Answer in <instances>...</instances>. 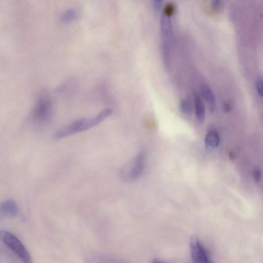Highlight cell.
Wrapping results in <instances>:
<instances>
[{"mask_svg":"<svg viewBox=\"0 0 263 263\" xmlns=\"http://www.w3.org/2000/svg\"><path fill=\"white\" fill-rule=\"evenodd\" d=\"M75 15L76 10L74 9H69L63 13L62 18L64 21H67L72 19Z\"/></svg>","mask_w":263,"mask_h":263,"instance_id":"2e32d148","label":"cell"},{"mask_svg":"<svg viewBox=\"0 0 263 263\" xmlns=\"http://www.w3.org/2000/svg\"><path fill=\"white\" fill-rule=\"evenodd\" d=\"M161 3H162V2L161 1L155 0V1H153V6H154V8L156 10H159L161 8V6L162 5Z\"/></svg>","mask_w":263,"mask_h":263,"instance_id":"d6986e66","label":"cell"},{"mask_svg":"<svg viewBox=\"0 0 263 263\" xmlns=\"http://www.w3.org/2000/svg\"><path fill=\"white\" fill-rule=\"evenodd\" d=\"M262 79L261 76H258L255 81V88L259 96H262L263 94Z\"/></svg>","mask_w":263,"mask_h":263,"instance_id":"9a60e30c","label":"cell"},{"mask_svg":"<svg viewBox=\"0 0 263 263\" xmlns=\"http://www.w3.org/2000/svg\"><path fill=\"white\" fill-rule=\"evenodd\" d=\"M51 116V105L46 98L41 99L36 103L32 111L34 121L44 123L48 121Z\"/></svg>","mask_w":263,"mask_h":263,"instance_id":"5b68a950","label":"cell"},{"mask_svg":"<svg viewBox=\"0 0 263 263\" xmlns=\"http://www.w3.org/2000/svg\"><path fill=\"white\" fill-rule=\"evenodd\" d=\"M223 110L226 112L231 111L233 107V103L231 101H227L223 104Z\"/></svg>","mask_w":263,"mask_h":263,"instance_id":"ac0fdd59","label":"cell"},{"mask_svg":"<svg viewBox=\"0 0 263 263\" xmlns=\"http://www.w3.org/2000/svg\"><path fill=\"white\" fill-rule=\"evenodd\" d=\"M145 161V152H140L122 170V178L126 181H133L139 178L144 171Z\"/></svg>","mask_w":263,"mask_h":263,"instance_id":"3957f363","label":"cell"},{"mask_svg":"<svg viewBox=\"0 0 263 263\" xmlns=\"http://www.w3.org/2000/svg\"><path fill=\"white\" fill-rule=\"evenodd\" d=\"M224 4L222 1L214 0L212 1L211 7L213 11L216 12L221 11L223 8Z\"/></svg>","mask_w":263,"mask_h":263,"instance_id":"5bb4252c","label":"cell"},{"mask_svg":"<svg viewBox=\"0 0 263 263\" xmlns=\"http://www.w3.org/2000/svg\"><path fill=\"white\" fill-rule=\"evenodd\" d=\"M175 5L173 3H168L164 8L163 15L170 18L175 12Z\"/></svg>","mask_w":263,"mask_h":263,"instance_id":"4fadbf2b","label":"cell"},{"mask_svg":"<svg viewBox=\"0 0 263 263\" xmlns=\"http://www.w3.org/2000/svg\"><path fill=\"white\" fill-rule=\"evenodd\" d=\"M0 210L4 214L14 217L17 215L18 209L16 203L11 200H8L3 202L0 205Z\"/></svg>","mask_w":263,"mask_h":263,"instance_id":"52a82bcc","label":"cell"},{"mask_svg":"<svg viewBox=\"0 0 263 263\" xmlns=\"http://www.w3.org/2000/svg\"><path fill=\"white\" fill-rule=\"evenodd\" d=\"M194 102L196 118L199 123H202L204 120L205 114L204 103L197 94L194 95Z\"/></svg>","mask_w":263,"mask_h":263,"instance_id":"8992f818","label":"cell"},{"mask_svg":"<svg viewBox=\"0 0 263 263\" xmlns=\"http://www.w3.org/2000/svg\"><path fill=\"white\" fill-rule=\"evenodd\" d=\"M152 263H172V262H170L168 261H166L159 259H155L153 260Z\"/></svg>","mask_w":263,"mask_h":263,"instance_id":"ffe728a7","label":"cell"},{"mask_svg":"<svg viewBox=\"0 0 263 263\" xmlns=\"http://www.w3.org/2000/svg\"><path fill=\"white\" fill-rule=\"evenodd\" d=\"M190 245L193 263H214L208 251L197 236H192Z\"/></svg>","mask_w":263,"mask_h":263,"instance_id":"277c9868","label":"cell"},{"mask_svg":"<svg viewBox=\"0 0 263 263\" xmlns=\"http://www.w3.org/2000/svg\"><path fill=\"white\" fill-rule=\"evenodd\" d=\"M201 93L203 98L209 104L211 110L214 111L216 107V100L212 90L209 86L203 85L201 88Z\"/></svg>","mask_w":263,"mask_h":263,"instance_id":"9c48e42d","label":"cell"},{"mask_svg":"<svg viewBox=\"0 0 263 263\" xmlns=\"http://www.w3.org/2000/svg\"><path fill=\"white\" fill-rule=\"evenodd\" d=\"M261 172L259 168H255L253 170L252 175L254 179V181L256 183H258L260 182L261 179Z\"/></svg>","mask_w":263,"mask_h":263,"instance_id":"e0dca14e","label":"cell"},{"mask_svg":"<svg viewBox=\"0 0 263 263\" xmlns=\"http://www.w3.org/2000/svg\"><path fill=\"white\" fill-rule=\"evenodd\" d=\"M110 108L104 109L91 118L77 120L58 130L54 135L55 140H60L71 135L81 133L102 122L112 114Z\"/></svg>","mask_w":263,"mask_h":263,"instance_id":"6da1fadb","label":"cell"},{"mask_svg":"<svg viewBox=\"0 0 263 263\" xmlns=\"http://www.w3.org/2000/svg\"><path fill=\"white\" fill-rule=\"evenodd\" d=\"M179 108L183 114L190 115L192 111V105L190 100L188 99H182L180 102Z\"/></svg>","mask_w":263,"mask_h":263,"instance_id":"8fae6325","label":"cell"},{"mask_svg":"<svg viewBox=\"0 0 263 263\" xmlns=\"http://www.w3.org/2000/svg\"><path fill=\"white\" fill-rule=\"evenodd\" d=\"M0 240L23 262L31 263L30 255L20 240L10 232L0 230Z\"/></svg>","mask_w":263,"mask_h":263,"instance_id":"7a4b0ae2","label":"cell"},{"mask_svg":"<svg viewBox=\"0 0 263 263\" xmlns=\"http://www.w3.org/2000/svg\"><path fill=\"white\" fill-rule=\"evenodd\" d=\"M97 260L99 263H127L125 261L106 256H99Z\"/></svg>","mask_w":263,"mask_h":263,"instance_id":"7c38bea8","label":"cell"},{"mask_svg":"<svg viewBox=\"0 0 263 263\" xmlns=\"http://www.w3.org/2000/svg\"><path fill=\"white\" fill-rule=\"evenodd\" d=\"M161 29L164 36H167L171 32L172 25L170 17L163 14L161 18Z\"/></svg>","mask_w":263,"mask_h":263,"instance_id":"30bf717a","label":"cell"},{"mask_svg":"<svg viewBox=\"0 0 263 263\" xmlns=\"http://www.w3.org/2000/svg\"><path fill=\"white\" fill-rule=\"evenodd\" d=\"M220 139L218 133L215 130H211L208 133L205 138V145L208 148L212 149L218 147Z\"/></svg>","mask_w":263,"mask_h":263,"instance_id":"ba28073f","label":"cell"}]
</instances>
